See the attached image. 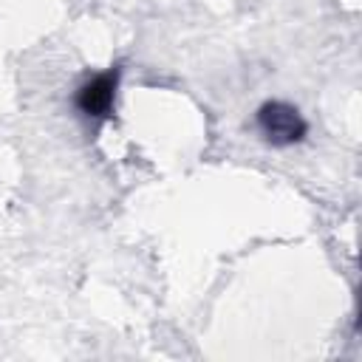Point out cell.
Masks as SVG:
<instances>
[{"label": "cell", "mask_w": 362, "mask_h": 362, "mask_svg": "<svg viewBox=\"0 0 362 362\" xmlns=\"http://www.w3.org/2000/svg\"><path fill=\"white\" fill-rule=\"evenodd\" d=\"M119 76H122V71L113 65V68L96 74L93 79H88V82L76 90V107H79L85 116H93V119L110 116L113 102H116Z\"/></svg>", "instance_id": "2"}, {"label": "cell", "mask_w": 362, "mask_h": 362, "mask_svg": "<svg viewBox=\"0 0 362 362\" xmlns=\"http://www.w3.org/2000/svg\"><path fill=\"white\" fill-rule=\"evenodd\" d=\"M257 127L263 133L266 141H272L274 147H288L305 139L308 124L300 116V110L288 102H263L257 110Z\"/></svg>", "instance_id": "1"}]
</instances>
